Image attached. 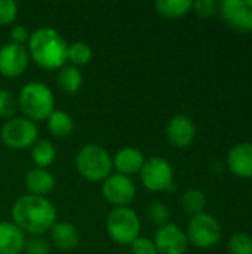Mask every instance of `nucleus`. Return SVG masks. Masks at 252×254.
Segmentation results:
<instances>
[{"label":"nucleus","instance_id":"1","mask_svg":"<svg viewBox=\"0 0 252 254\" xmlns=\"http://www.w3.org/2000/svg\"><path fill=\"white\" fill-rule=\"evenodd\" d=\"M12 222L24 232L33 237L48 234L56 220V208L46 196L25 193L12 205Z\"/></svg>","mask_w":252,"mask_h":254},{"label":"nucleus","instance_id":"2","mask_svg":"<svg viewBox=\"0 0 252 254\" xmlns=\"http://www.w3.org/2000/svg\"><path fill=\"white\" fill-rule=\"evenodd\" d=\"M30 61L43 70H59L67 63L68 43L55 28L40 27L30 33L27 42Z\"/></svg>","mask_w":252,"mask_h":254},{"label":"nucleus","instance_id":"3","mask_svg":"<svg viewBox=\"0 0 252 254\" xmlns=\"http://www.w3.org/2000/svg\"><path fill=\"white\" fill-rule=\"evenodd\" d=\"M18 109L31 122L48 121L55 110V97L52 89L43 82H28L18 94Z\"/></svg>","mask_w":252,"mask_h":254},{"label":"nucleus","instance_id":"4","mask_svg":"<svg viewBox=\"0 0 252 254\" xmlns=\"http://www.w3.org/2000/svg\"><path fill=\"white\" fill-rule=\"evenodd\" d=\"M76 170L91 183H102L113 171V159L98 144H85L76 155Z\"/></svg>","mask_w":252,"mask_h":254},{"label":"nucleus","instance_id":"5","mask_svg":"<svg viewBox=\"0 0 252 254\" xmlns=\"http://www.w3.org/2000/svg\"><path fill=\"white\" fill-rule=\"evenodd\" d=\"M105 231L116 244L131 246L141 234V220L131 207L113 208L105 219Z\"/></svg>","mask_w":252,"mask_h":254},{"label":"nucleus","instance_id":"6","mask_svg":"<svg viewBox=\"0 0 252 254\" xmlns=\"http://www.w3.org/2000/svg\"><path fill=\"white\" fill-rule=\"evenodd\" d=\"M140 180L149 192H174L175 190V174L169 161L160 156L146 159Z\"/></svg>","mask_w":252,"mask_h":254},{"label":"nucleus","instance_id":"7","mask_svg":"<svg viewBox=\"0 0 252 254\" xmlns=\"http://www.w3.org/2000/svg\"><path fill=\"white\" fill-rule=\"evenodd\" d=\"M189 243L199 249H211L217 246L223 237L220 222L208 213H201L190 217L186 231Z\"/></svg>","mask_w":252,"mask_h":254},{"label":"nucleus","instance_id":"8","mask_svg":"<svg viewBox=\"0 0 252 254\" xmlns=\"http://www.w3.org/2000/svg\"><path fill=\"white\" fill-rule=\"evenodd\" d=\"M0 138L9 149L22 150L37 141L39 129L37 125L27 118H12L0 128Z\"/></svg>","mask_w":252,"mask_h":254},{"label":"nucleus","instance_id":"9","mask_svg":"<svg viewBox=\"0 0 252 254\" xmlns=\"http://www.w3.org/2000/svg\"><path fill=\"white\" fill-rule=\"evenodd\" d=\"M101 192L104 199L114 208L129 207L137 196V186L131 177L114 173L102 182Z\"/></svg>","mask_w":252,"mask_h":254},{"label":"nucleus","instance_id":"10","mask_svg":"<svg viewBox=\"0 0 252 254\" xmlns=\"http://www.w3.org/2000/svg\"><path fill=\"white\" fill-rule=\"evenodd\" d=\"M30 64L27 46L7 42L0 46V76L6 79H16L25 73Z\"/></svg>","mask_w":252,"mask_h":254},{"label":"nucleus","instance_id":"11","mask_svg":"<svg viewBox=\"0 0 252 254\" xmlns=\"http://www.w3.org/2000/svg\"><path fill=\"white\" fill-rule=\"evenodd\" d=\"M153 243L157 254H186L189 249L186 232L175 223H168L157 228Z\"/></svg>","mask_w":252,"mask_h":254},{"label":"nucleus","instance_id":"12","mask_svg":"<svg viewBox=\"0 0 252 254\" xmlns=\"http://www.w3.org/2000/svg\"><path fill=\"white\" fill-rule=\"evenodd\" d=\"M224 22L239 31L252 33V9L242 0H223L218 7Z\"/></svg>","mask_w":252,"mask_h":254},{"label":"nucleus","instance_id":"13","mask_svg":"<svg viewBox=\"0 0 252 254\" xmlns=\"http://www.w3.org/2000/svg\"><path fill=\"white\" fill-rule=\"evenodd\" d=\"M166 140L171 146L184 149L189 147L196 137V125L187 115H175L172 116L165 128Z\"/></svg>","mask_w":252,"mask_h":254},{"label":"nucleus","instance_id":"14","mask_svg":"<svg viewBox=\"0 0 252 254\" xmlns=\"http://www.w3.org/2000/svg\"><path fill=\"white\" fill-rule=\"evenodd\" d=\"M113 159V170H116L117 174L131 177L134 174H140L146 158L143 152L137 147H122L116 152Z\"/></svg>","mask_w":252,"mask_h":254},{"label":"nucleus","instance_id":"15","mask_svg":"<svg viewBox=\"0 0 252 254\" xmlns=\"http://www.w3.org/2000/svg\"><path fill=\"white\" fill-rule=\"evenodd\" d=\"M227 168L241 179H252V143H239L230 149Z\"/></svg>","mask_w":252,"mask_h":254},{"label":"nucleus","instance_id":"16","mask_svg":"<svg viewBox=\"0 0 252 254\" xmlns=\"http://www.w3.org/2000/svg\"><path fill=\"white\" fill-rule=\"evenodd\" d=\"M25 243V234L13 222H0V254H21Z\"/></svg>","mask_w":252,"mask_h":254},{"label":"nucleus","instance_id":"17","mask_svg":"<svg viewBox=\"0 0 252 254\" xmlns=\"http://www.w3.org/2000/svg\"><path fill=\"white\" fill-rule=\"evenodd\" d=\"M49 234L52 244L64 253L74 250L80 243V234L77 228L70 222H56L49 231Z\"/></svg>","mask_w":252,"mask_h":254},{"label":"nucleus","instance_id":"18","mask_svg":"<svg viewBox=\"0 0 252 254\" xmlns=\"http://www.w3.org/2000/svg\"><path fill=\"white\" fill-rule=\"evenodd\" d=\"M24 185L30 195L46 196L55 188V177L49 170L34 167L30 171H27Z\"/></svg>","mask_w":252,"mask_h":254},{"label":"nucleus","instance_id":"19","mask_svg":"<svg viewBox=\"0 0 252 254\" xmlns=\"http://www.w3.org/2000/svg\"><path fill=\"white\" fill-rule=\"evenodd\" d=\"M56 85L67 95H76L83 86V73L79 67L64 65L56 74Z\"/></svg>","mask_w":252,"mask_h":254},{"label":"nucleus","instance_id":"20","mask_svg":"<svg viewBox=\"0 0 252 254\" xmlns=\"http://www.w3.org/2000/svg\"><path fill=\"white\" fill-rule=\"evenodd\" d=\"M56 159V149L55 146L46 140H37L33 146H31V161L37 168H46L50 167Z\"/></svg>","mask_w":252,"mask_h":254},{"label":"nucleus","instance_id":"21","mask_svg":"<svg viewBox=\"0 0 252 254\" xmlns=\"http://www.w3.org/2000/svg\"><path fill=\"white\" fill-rule=\"evenodd\" d=\"M48 128L52 135H55L58 138H65L73 132L74 121L67 112L55 109L52 112V115L48 118Z\"/></svg>","mask_w":252,"mask_h":254},{"label":"nucleus","instance_id":"22","mask_svg":"<svg viewBox=\"0 0 252 254\" xmlns=\"http://www.w3.org/2000/svg\"><path fill=\"white\" fill-rule=\"evenodd\" d=\"M192 6H193V1L190 0H159L154 3L156 12L160 16L169 18V19L181 18L187 15L192 10Z\"/></svg>","mask_w":252,"mask_h":254},{"label":"nucleus","instance_id":"23","mask_svg":"<svg viewBox=\"0 0 252 254\" xmlns=\"http://www.w3.org/2000/svg\"><path fill=\"white\" fill-rule=\"evenodd\" d=\"M180 204H181L183 211L187 216L193 217V216H198L201 213H205L206 196L201 189H189L183 193Z\"/></svg>","mask_w":252,"mask_h":254},{"label":"nucleus","instance_id":"24","mask_svg":"<svg viewBox=\"0 0 252 254\" xmlns=\"http://www.w3.org/2000/svg\"><path fill=\"white\" fill-rule=\"evenodd\" d=\"M92 57H94V51L88 43H85V42H73V43L68 45L67 61H70L71 65H74V67L86 65V64L91 63Z\"/></svg>","mask_w":252,"mask_h":254},{"label":"nucleus","instance_id":"25","mask_svg":"<svg viewBox=\"0 0 252 254\" xmlns=\"http://www.w3.org/2000/svg\"><path fill=\"white\" fill-rule=\"evenodd\" d=\"M147 219L156 225V226H165L169 223L171 219V211L168 208L166 204H163L162 201H153L149 207H147Z\"/></svg>","mask_w":252,"mask_h":254},{"label":"nucleus","instance_id":"26","mask_svg":"<svg viewBox=\"0 0 252 254\" xmlns=\"http://www.w3.org/2000/svg\"><path fill=\"white\" fill-rule=\"evenodd\" d=\"M229 254H252V237L245 232L233 234L227 246Z\"/></svg>","mask_w":252,"mask_h":254},{"label":"nucleus","instance_id":"27","mask_svg":"<svg viewBox=\"0 0 252 254\" xmlns=\"http://www.w3.org/2000/svg\"><path fill=\"white\" fill-rule=\"evenodd\" d=\"M18 110V98L9 89L0 88V118L1 119H12Z\"/></svg>","mask_w":252,"mask_h":254},{"label":"nucleus","instance_id":"28","mask_svg":"<svg viewBox=\"0 0 252 254\" xmlns=\"http://www.w3.org/2000/svg\"><path fill=\"white\" fill-rule=\"evenodd\" d=\"M18 16V3L13 0H0V27L15 22Z\"/></svg>","mask_w":252,"mask_h":254},{"label":"nucleus","instance_id":"29","mask_svg":"<svg viewBox=\"0 0 252 254\" xmlns=\"http://www.w3.org/2000/svg\"><path fill=\"white\" fill-rule=\"evenodd\" d=\"M218 7H220V3L215 0H198V1H193V6H192L195 13L201 18L214 16L218 12Z\"/></svg>","mask_w":252,"mask_h":254},{"label":"nucleus","instance_id":"30","mask_svg":"<svg viewBox=\"0 0 252 254\" xmlns=\"http://www.w3.org/2000/svg\"><path fill=\"white\" fill-rule=\"evenodd\" d=\"M25 253L27 254H49L50 246L42 237H33L25 243Z\"/></svg>","mask_w":252,"mask_h":254},{"label":"nucleus","instance_id":"31","mask_svg":"<svg viewBox=\"0 0 252 254\" xmlns=\"http://www.w3.org/2000/svg\"><path fill=\"white\" fill-rule=\"evenodd\" d=\"M131 252L132 254H157L153 240L141 237V235L131 244Z\"/></svg>","mask_w":252,"mask_h":254},{"label":"nucleus","instance_id":"32","mask_svg":"<svg viewBox=\"0 0 252 254\" xmlns=\"http://www.w3.org/2000/svg\"><path fill=\"white\" fill-rule=\"evenodd\" d=\"M9 34H10V42L18 43V45H24V46H25V43L30 39V31L24 25H13L10 28Z\"/></svg>","mask_w":252,"mask_h":254},{"label":"nucleus","instance_id":"33","mask_svg":"<svg viewBox=\"0 0 252 254\" xmlns=\"http://www.w3.org/2000/svg\"><path fill=\"white\" fill-rule=\"evenodd\" d=\"M245 3H247V6H248V7H251L252 9V0H245Z\"/></svg>","mask_w":252,"mask_h":254}]
</instances>
